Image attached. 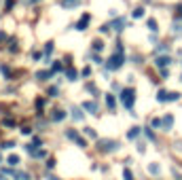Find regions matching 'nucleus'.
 I'll list each match as a JSON object with an SVG mask.
<instances>
[{"instance_id":"12","label":"nucleus","mask_w":182,"mask_h":180,"mask_svg":"<svg viewBox=\"0 0 182 180\" xmlns=\"http://www.w3.org/2000/svg\"><path fill=\"white\" fill-rule=\"evenodd\" d=\"M106 104H108V108H110V110H115V106H117V102H115V98H112L110 93L106 96Z\"/></svg>"},{"instance_id":"19","label":"nucleus","mask_w":182,"mask_h":180,"mask_svg":"<svg viewBox=\"0 0 182 180\" xmlns=\"http://www.w3.org/2000/svg\"><path fill=\"white\" fill-rule=\"evenodd\" d=\"M157 100H159V102H167V91H163V89H161L159 96H157Z\"/></svg>"},{"instance_id":"14","label":"nucleus","mask_w":182,"mask_h":180,"mask_svg":"<svg viewBox=\"0 0 182 180\" xmlns=\"http://www.w3.org/2000/svg\"><path fill=\"white\" fill-rule=\"evenodd\" d=\"M176 100H180V93L178 91H169L167 93V102H176Z\"/></svg>"},{"instance_id":"21","label":"nucleus","mask_w":182,"mask_h":180,"mask_svg":"<svg viewBox=\"0 0 182 180\" xmlns=\"http://www.w3.org/2000/svg\"><path fill=\"white\" fill-rule=\"evenodd\" d=\"M66 74H68V81H76V76H78V74H76V70H72V68L68 70Z\"/></svg>"},{"instance_id":"17","label":"nucleus","mask_w":182,"mask_h":180,"mask_svg":"<svg viewBox=\"0 0 182 180\" xmlns=\"http://www.w3.org/2000/svg\"><path fill=\"white\" fill-rule=\"evenodd\" d=\"M146 26H148V30H152V32H157V30H159V28H157V21H155V19H148V21H146Z\"/></svg>"},{"instance_id":"33","label":"nucleus","mask_w":182,"mask_h":180,"mask_svg":"<svg viewBox=\"0 0 182 180\" xmlns=\"http://www.w3.org/2000/svg\"><path fill=\"white\" fill-rule=\"evenodd\" d=\"M0 161H2V157H0Z\"/></svg>"},{"instance_id":"28","label":"nucleus","mask_w":182,"mask_h":180,"mask_svg":"<svg viewBox=\"0 0 182 180\" xmlns=\"http://www.w3.org/2000/svg\"><path fill=\"white\" fill-rule=\"evenodd\" d=\"M161 125H163V121H161V119H152V127H155V129H159Z\"/></svg>"},{"instance_id":"22","label":"nucleus","mask_w":182,"mask_h":180,"mask_svg":"<svg viewBox=\"0 0 182 180\" xmlns=\"http://www.w3.org/2000/svg\"><path fill=\"white\" fill-rule=\"evenodd\" d=\"M78 2H81V0H64L61 4H64V7L68 9V7H74V4H78Z\"/></svg>"},{"instance_id":"2","label":"nucleus","mask_w":182,"mask_h":180,"mask_svg":"<svg viewBox=\"0 0 182 180\" xmlns=\"http://www.w3.org/2000/svg\"><path fill=\"white\" fill-rule=\"evenodd\" d=\"M133 102H135V91L131 87H125L123 91H121V104L127 108V110H131L133 108Z\"/></svg>"},{"instance_id":"5","label":"nucleus","mask_w":182,"mask_h":180,"mask_svg":"<svg viewBox=\"0 0 182 180\" xmlns=\"http://www.w3.org/2000/svg\"><path fill=\"white\" fill-rule=\"evenodd\" d=\"M89 19H91V15H89V13H85V15H83V17H81V19H78V24H76V26H74V28H76V30H81V32H83V30H85V28H87V24H89Z\"/></svg>"},{"instance_id":"20","label":"nucleus","mask_w":182,"mask_h":180,"mask_svg":"<svg viewBox=\"0 0 182 180\" xmlns=\"http://www.w3.org/2000/svg\"><path fill=\"white\" fill-rule=\"evenodd\" d=\"M102 47H104V42H102V40H93V51H95V53L102 51Z\"/></svg>"},{"instance_id":"26","label":"nucleus","mask_w":182,"mask_h":180,"mask_svg":"<svg viewBox=\"0 0 182 180\" xmlns=\"http://www.w3.org/2000/svg\"><path fill=\"white\" fill-rule=\"evenodd\" d=\"M142 15H144V7H138L133 11V17H142Z\"/></svg>"},{"instance_id":"1","label":"nucleus","mask_w":182,"mask_h":180,"mask_svg":"<svg viewBox=\"0 0 182 180\" xmlns=\"http://www.w3.org/2000/svg\"><path fill=\"white\" fill-rule=\"evenodd\" d=\"M123 61H125V57H123V49L117 47V53H115V55H110V57L106 59V68H108V70H119L121 66H123Z\"/></svg>"},{"instance_id":"16","label":"nucleus","mask_w":182,"mask_h":180,"mask_svg":"<svg viewBox=\"0 0 182 180\" xmlns=\"http://www.w3.org/2000/svg\"><path fill=\"white\" fill-rule=\"evenodd\" d=\"M85 136H89V138H98V133H95L93 127H85Z\"/></svg>"},{"instance_id":"9","label":"nucleus","mask_w":182,"mask_h":180,"mask_svg":"<svg viewBox=\"0 0 182 180\" xmlns=\"http://www.w3.org/2000/svg\"><path fill=\"white\" fill-rule=\"evenodd\" d=\"M83 108H85L87 112H91V115H98V106H95V102H85Z\"/></svg>"},{"instance_id":"32","label":"nucleus","mask_w":182,"mask_h":180,"mask_svg":"<svg viewBox=\"0 0 182 180\" xmlns=\"http://www.w3.org/2000/svg\"><path fill=\"white\" fill-rule=\"evenodd\" d=\"M0 180H4V178H2V176H0Z\"/></svg>"},{"instance_id":"4","label":"nucleus","mask_w":182,"mask_h":180,"mask_svg":"<svg viewBox=\"0 0 182 180\" xmlns=\"http://www.w3.org/2000/svg\"><path fill=\"white\" fill-rule=\"evenodd\" d=\"M4 174L15 176L17 180H30V174H28V172H13V170H4Z\"/></svg>"},{"instance_id":"7","label":"nucleus","mask_w":182,"mask_h":180,"mask_svg":"<svg viewBox=\"0 0 182 180\" xmlns=\"http://www.w3.org/2000/svg\"><path fill=\"white\" fill-rule=\"evenodd\" d=\"M157 66H159V68H165V66H169L172 64V59L167 57V55H161V57H157V61H155Z\"/></svg>"},{"instance_id":"23","label":"nucleus","mask_w":182,"mask_h":180,"mask_svg":"<svg viewBox=\"0 0 182 180\" xmlns=\"http://www.w3.org/2000/svg\"><path fill=\"white\" fill-rule=\"evenodd\" d=\"M49 76H51V72H47V70H42V72H38V74H36V79H40V81L49 79Z\"/></svg>"},{"instance_id":"6","label":"nucleus","mask_w":182,"mask_h":180,"mask_svg":"<svg viewBox=\"0 0 182 180\" xmlns=\"http://www.w3.org/2000/svg\"><path fill=\"white\" fill-rule=\"evenodd\" d=\"M68 138H70V140H74V142H76L78 146H87V142H85V140H83V138L78 136V133H76V131H72V129H70V131H68Z\"/></svg>"},{"instance_id":"27","label":"nucleus","mask_w":182,"mask_h":180,"mask_svg":"<svg viewBox=\"0 0 182 180\" xmlns=\"http://www.w3.org/2000/svg\"><path fill=\"white\" fill-rule=\"evenodd\" d=\"M57 93H59V89H57V87H49V96H51V98H55Z\"/></svg>"},{"instance_id":"13","label":"nucleus","mask_w":182,"mask_h":180,"mask_svg":"<svg viewBox=\"0 0 182 180\" xmlns=\"http://www.w3.org/2000/svg\"><path fill=\"white\" fill-rule=\"evenodd\" d=\"M138 133H140V127H131V129H129V133H127V138H131V140H133V138H138Z\"/></svg>"},{"instance_id":"29","label":"nucleus","mask_w":182,"mask_h":180,"mask_svg":"<svg viewBox=\"0 0 182 180\" xmlns=\"http://www.w3.org/2000/svg\"><path fill=\"white\" fill-rule=\"evenodd\" d=\"M0 70H2V74H4V76H11V70L7 68V66H0Z\"/></svg>"},{"instance_id":"8","label":"nucleus","mask_w":182,"mask_h":180,"mask_svg":"<svg viewBox=\"0 0 182 180\" xmlns=\"http://www.w3.org/2000/svg\"><path fill=\"white\" fill-rule=\"evenodd\" d=\"M127 26V21L121 17V19H115V21H112V24H110V28H115V30H123Z\"/></svg>"},{"instance_id":"3","label":"nucleus","mask_w":182,"mask_h":180,"mask_svg":"<svg viewBox=\"0 0 182 180\" xmlns=\"http://www.w3.org/2000/svg\"><path fill=\"white\" fill-rule=\"evenodd\" d=\"M98 146H100L102 153H115L119 148V142H115V140H100Z\"/></svg>"},{"instance_id":"31","label":"nucleus","mask_w":182,"mask_h":180,"mask_svg":"<svg viewBox=\"0 0 182 180\" xmlns=\"http://www.w3.org/2000/svg\"><path fill=\"white\" fill-rule=\"evenodd\" d=\"M89 74H91V68H89V66H87V68L83 70V76H89Z\"/></svg>"},{"instance_id":"15","label":"nucleus","mask_w":182,"mask_h":180,"mask_svg":"<svg viewBox=\"0 0 182 180\" xmlns=\"http://www.w3.org/2000/svg\"><path fill=\"white\" fill-rule=\"evenodd\" d=\"M72 117H74L76 121H83V117H85V115H83V112H81L78 108H72Z\"/></svg>"},{"instance_id":"24","label":"nucleus","mask_w":182,"mask_h":180,"mask_svg":"<svg viewBox=\"0 0 182 180\" xmlns=\"http://www.w3.org/2000/svg\"><path fill=\"white\" fill-rule=\"evenodd\" d=\"M159 170H161V167H159L157 163H150V165H148V172H150V174H159Z\"/></svg>"},{"instance_id":"10","label":"nucleus","mask_w":182,"mask_h":180,"mask_svg":"<svg viewBox=\"0 0 182 180\" xmlns=\"http://www.w3.org/2000/svg\"><path fill=\"white\" fill-rule=\"evenodd\" d=\"M51 117H53V121H64V119H66V112H64V110H59V108H55Z\"/></svg>"},{"instance_id":"18","label":"nucleus","mask_w":182,"mask_h":180,"mask_svg":"<svg viewBox=\"0 0 182 180\" xmlns=\"http://www.w3.org/2000/svg\"><path fill=\"white\" fill-rule=\"evenodd\" d=\"M7 163H11V165H17V163H19V157H17V155H9Z\"/></svg>"},{"instance_id":"30","label":"nucleus","mask_w":182,"mask_h":180,"mask_svg":"<svg viewBox=\"0 0 182 180\" xmlns=\"http://www.w3.org/2000/svg\"><path fill=\"white\" fill-rule=\"evenodd\" d=\"M53 51V42H47V47H44V53H51Z\"/></svg>"},{"instance_id":"25","label":"nucleus","mask_w":182,"mask_h":180,"mask_svg":"<svg viewBox=\"0 0 182 180\" xmlns=\"http://www.w3.org/2000/svg\"><path fill=\"white\" fill-rule=\"evenodd\" d=\"M123 180H133V174L129 170H123Z\"/></svg>"},{"instance_id":"11","label":"nucleus","mask_w":182,"mask_h":180,"mask_svg":"<svg viewBox=\"0 0 182 180\" xmlns=\"http://www.w3.org/2000/svg\"><path fill=\"white\" fill-rule=\"evenodd\" d=\"M172 125H174V117L167 115V117L163 119V127H165V129H172Z\"/></svg>"}]
</instances>
